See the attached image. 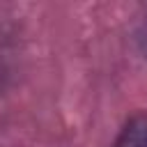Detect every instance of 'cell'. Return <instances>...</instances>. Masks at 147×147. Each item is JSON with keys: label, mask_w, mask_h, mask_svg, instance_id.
Segmentation results:
<instances>
[{"label": "cell", "mask_w": 147, "mask_h": 147, "mask_svg": "<svg viewBox=\"0 0 147 147\" xmlns=\"http://www.w3.org/2000/svg\"><path fill=\"white\" fill-rule=\"evenodd\" d=\"M113 147H147V113H138L119 129Z\"/></svg>", "instance_id": "obj_1"}, {"label": "cell", "mask_w": 147, "mask_h": 147, "mask_svg": "<svg viewBox=\"0 0 147 147\" xmlns=\"http://www.w3.org/2000/svg\"><path fill=\"white\" fill-rule=\"evenodd\" d=\"M138 41H140V48H142V53H145V57H147V23L142 25V30H140V37H138Z\"/></svg>", "instance_id": "obj_2"}]
</instances>
